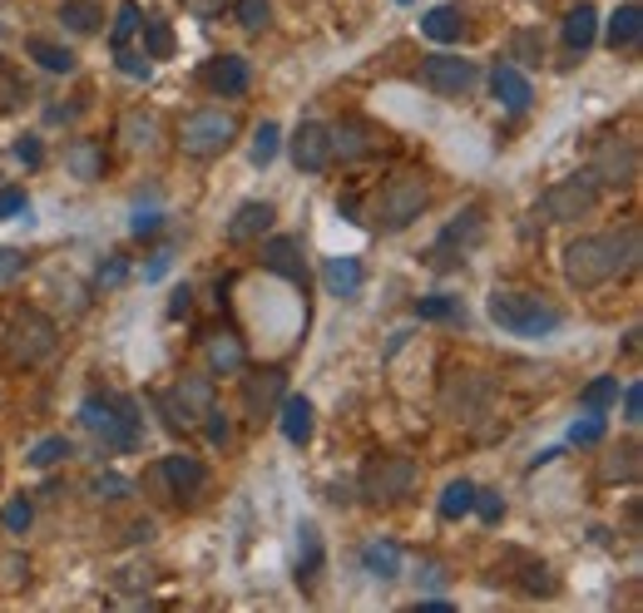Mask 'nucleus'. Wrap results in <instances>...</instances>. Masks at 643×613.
<instances>
[{
  "mask_svg": "<svg viewBox=\"0 0 643 613\" xmlns=\"http://www.w3.org/2000/svg\"><path fill=\"white\" fill-rule=\"evenodd\" d=\"M639 268V228H619V232H594V238L569 242L564 252V278L574 288H599L609 278H624Z\"/></svg>",
  "mask_w": 643,
  "mask_h": 613,
  "instance_id": "f257e3e1",
  "label": "nucleus"
},
{
  "mask_svg": "<svg viewBox=\"0 0 643 613\" xmlns=\"http://www.w3.org/2000/svg\"><path fill=\"white\" fill-rule=\"evenodd\" d=\"M490 322L500 326V332H515V336H550L564 326V312L554 306L550 298H540V292H515V288H500L490 292Z\"/></svg>",
  "mask_w": 643,
  "mask_h": 613,
  "instance_id": "f03ea898",
  "label": "nucleus"
},
{
  "mask_svg": "<svg viewBox=\"0 0 643 613\" xmlns=\"http://www.w3.org/2000/svg\"><path fill=\"white\" fill-rule=\"evenodd\" d=\"M80 420L90 436H100L110 450H139L144 440V420L139 406L129 396H90L80 406Z\"/></svg>",
  "mask_w": 643,
  "mask_h": 613,
  "instance_id": "7ed1b4c3",
  "label": "nucleus"
},
{
  "mask_svg": "<svg viewBox=\"0 0 643 613\" xmlns=\"http://www.w3.org/2000/svg\"><path fill=\"white\" fill-rule=\"evenodd\" d=\"M426 204H431L426 178H421V174H396L392 184H382V194H376V204H372V228L396 232V228L416 224V218L426 214Z\"/></svg>",
  "mask_w": 643,
  "mask_h": 613,
  "instance_id": "20e7f679",
  "label": "nucleus"
},
{
  "mask_svg": "<svg viewBox=\"0 0 643 613\" xmlns=\"http://www.w3.org/2000/svg\"><path fill=\"white\" fill-rule=\"evenodd\" d=\"M234 134H238V120L228 110H198V114L184 120L178 144H184V154H194V158H214L234 144Z\"/></svg>",
  "mask_w": 643,
  "mask_h": 613,
  "instance_id": "39448f33",
  "label": "nucleus"
},
{
  "mask_svg": "<svg viewBox=\"0 0 643 613\" xmlns=\"http://www.w3.org/2000/svg\"><path fill=\"white\" fill-rule=\"evenodd\" d=\"M55 342H60V332L45 312H20L15 326H10V336H6V356L15 366H40L55 352Z\"/></svg>",
  "mask_w": 643,
  "mask_h": 613,
  "instance_id": "423d86ee",
  "label": "nucleus"
},
{
  "mask_svg": "<svg viewBox=\"0 0 643 613\" xmlns=\"http://www.w3.org/2000/svg\"><path fill=\"white\" fill-rule=\"evenodd\" d=\"M411 485H416V460H406V456H372L362 470V495L372 505L406 500Z\"/></svg>",
  "mask_w": 643,
  "mask_h": 613,
  "instance_id": "0eeeda50",
  "label": "nucleus"
},
{
  "mask_svg": "<svg viewBox=\"0 0 643 613\" xmlns=\"http://www.w3.org/2000/svg\"><path fill=\"white\" fill-rule=\"evenodd\" d=\"M154 406L168 416V426L184 430L214 406V382H208V376H178L174 391H159V396H154Z\"/></svg>",
  "mask_w": 643,
  "mask_h": 613,
  "instance_id": "6e6552de",
  "label": "nucleus"
},
{
  "mask_svg": "<svg viewBox=\"0 0 643 613\" xmlns=\"http://www.w3.org/2000/svg\"><path fill=\"white\" fill-rule=\"evenodd\" d=\"M594 204H599V184H594V174H574V178L554 184L550 194L540 198V214L550 218V224H579V218H584Z\"/></svg>",
  "mask_w": 643,
  "mask_h": 613,
  "instance_id": "1a4fd4ad",
  "label": "nucleus"
},
{
  "mask_svg": "<svg viewBox=\"0 0 643 613\" xmlns=\"http://www.w3.org/2000/svg\"><path fill=\"white\" fill-rule=\"evenodd\" d=\"M594 184L599 188H634V178H639V149L629 139H609V144H599V158H594Z\"/></svg>",
  "mask_w": 643,
  "mask_h": 613,
  "instance_id": "9d476101",
  "label": "nucleus"
},
{
  "mask_svg": "<svg viewBox=\"0 0 643 613\" xmlns=\"http://www.w3.org/2000/svg\"><path fill=\"white\" fill-rule=\"evenodd\" d=\"M421 75H426V84L436 94H466L476 84V65L460 55H431V60H421Z\"/></svg>",
  "mask_w": 643,
  "mask_h": 613,
  "instance_id": "9b49d317",
  "label": "nucleus"
},
{
  "mask_svg": "<svg viewBox=\"0 0 643 613\" xmlns=\"http://www.w3.org/2000/svg\"><path fill=\"white\" fill-rule=\"evenodd\" d=\"M292 164H298L302 174H322V168L332 164V139H326V124H318V120L298 124V134H292Z\"/></svg>",
  "mask_w": 643,
  "mask_h": 613,
  "instance_id": "f8f14e48",
  "label": "nucleus"
},
{
  "mask_svg": "<svg viewBox=\"0 0 643 613\" xmlns=\"http://www.w3.org/2000/svg\"><path fill=\"white\" fill-rule=\"evenodd\" d=\"M326 139H332V158H342V164H356V158L376 154L382 134H376L366 120H342L336 129H326Z\"/></svg>",
  "mask_w": 643,
  "mask_h": 613,
  "instance_id": "ddd939ff",
  "label": "nucleus"
},
{
  "mask_svg": "<svg viewBox=\"0 0 643 613\" xmlns=\"http://www.w3.org/2000/svg\"><path fill=\"white\" fill-rule=\"evenodd\" d=\"M262 268L278 272V278L288 282H308V262H302V242L298 238H268L262 242Z\"/></svg>",
  "mask_w": 643,
  "mask_h": 613,
  "instance_id": "4468645a",
  "label": "nucleus"
},
{
  "mask_svg": "<svg viewBox=\"0 0 643 613\" xmlns=\"http://www.w3.org/2000/svg\"><path fill=\"white\" fill-rule=\"evenodd\" d=\"M282 382H288V376H282L278 366H268V372H252L248 382H242V406H248L252 420H262L282 401Z\"/></svg>",
  "mask_w": 643,
  "mask_h": 613,
  "instance_id": "2eb2a0df",
  "label": "nucleus"
},
{
  "mask_svg": "<svg viewBox=\"0 0 643 613\" xmlns=\"http://www.w3.org/2000/svg\"><path fill=\"white\" fill-rule=\"evenodd\" d=\"M164 480H168V490H174V500H198L208 485V470H204V460H194V456H164Z\"/></svg>",
  "mask_w": 643,
  "mask_h": 613,
  "instance_id": "dca6fc26",
  "label": "nucleus"
},
{
  "mask_svg": "<svg viewBox=\"0 0 643 613\" xmlns=\"http://www.w3.org/2000/svg\"><path fill=\"white\" fill-rule=\"evenodd\" d=\"M248 80H252V70H248V60H242V55H214L204 65V84L214 94H242V90H248Z\"/></svg>",
  "mask_w": 643,
  "mask_h": 613,
  "instance_id": "f3484780",
  "label": "nucleus"
},
{
  "mask_svg": "<svg viewBox=\"0 0 643 613\" xmlns=\"http://www.w3.org/2000/svg\"><path fill=\"white\" fill-rule=\"evenodd\" d=\"M490 84H495V94H500V104H505V110L525 114V110H530V104H535V84L525 80L515 65H495Z\"/></svg>",
  "mask_w": 643,
  "mask_h": 613,
  "instance_id": "a211bd4d",
  "label": "nucleus"
},
{
  "mask_svg": "<svg viewBox=\"0 0 643 613\" xmlns=\"http://www.w3.org/2000/svg\"><path fill=\"white\" fill-rule=\"evenodd\" d=\"M272 204H242L238 214H234V224H228V242H234V248H242V242H258L262 232L272 228Z\"/></svg>",
  "mask_w": 643,
  "mask_h": 613,
  "instance_id": "6ab92c4d",
  "label": "nucleus"
},
{
  "mask_svg": "<svg viewBox=\"0 0 643 613\" xmlns=\"http://www.w3.org/2000/svg\"><path fill=\"white\" fill-rule=\"evenodd\" d=\"M312 401L308 396H282V406H278V420H282V436L292 440V446H308L312 440Z\"/></svg>",
  "mask_w": 643,
  "mask_h": 613,
  "instance_id": "aec40b11",
  "label": "nucleus"
},
{
  "mask_svg": "<svg viewBox=\"0 0 643 613\" xmlns=\"http://www.w3.org/2000/svg\"><path fill=\"white\" fill-rule=\"evenodd\" d=\"M322 282L332 298H356L362 292V262L356 258H326L322 262Z\"/></svg>",
  "mask_w": 643,
  "mask_h": 613,
  "instance_id": "412c9836",
  "label": "nucleus"
},
{
  "mask_svg": "<svg viewBox=\"0 0 643 613\" xmlns=\"http://www.w3.org/2000/svg\"><path fill=\"white\" fill-rule=\"evenodd\" d=\"M639 30H643V6H639V0H629V6L614 10V20H609V30H604L609 50H634Z\"/></svg>",
  "mask_w": 643,
  "mask_h": 613,
  "instance_id": "4be33fe9",
  "label": "nucleus"
},
{
  "mask_svg": "<svg viewBox=\"0 0 643 613\" xmlns=\"http://www.w3.org/2000/svg\"><path fill=\"white\" fill-rule=\"evenodd\" d=\"M421 30H426L431 40H440V45H450V40L466 35V10L460 6H436L421 15Z\"/></svg>",
  "mask_w": 643,
  "mask_h": 613,
  "instance_id": "5701e85b",
  "label": "nucleus"
},
{
  "mask_svg": "<svg viewBox=\"0 0 643 613\" xmlns=\"http://www.w3.org/2000/svg\"><path fill=\"white\" fill-rule=\"evenodd\" d=\"M476 238H480V208H466V214H456V218H450V228L440 232L436 258H446L450 248H470Z\"/></svg>",
  "mask_w": 643,
  "mask_h": 613,
  "instance_id": "b1692460",
  "label": "nucleus"
},
{
  "mask_svg": "<svg viewBox=\"0 0 643 613\" xmlns=\"http://www.w3.org/2000/svg\"><path fill=\"white\" fill-rule=\"evenodd\" d=\"M362 564L372 579H396L402 574V549H396L392 539H372V544L362 549Z\"/></svg>",
  "mask_w": 643,
  "mask_h": 613,
  "instance_id": "393cba45",
  "label": "nucleus"
},
{
  "mask_svg": "<svg viewBox=\"0 0 643 613\" xmlns=\"http://www.w3.org/2000/svg\"><path fill=\"white\" fill-rule=\"evenodd\" d=\"M65 168L80 178V184H94V178L104 174V144H94V139H80L75 149L65 154Z\"/></svg>",
  "mask_w": 643,
  "mask_h": 613,
  "instance_id": "a878e982",
  "label": "nucleus"
},
{
  "mask_svg": "<svg viewBox=\"0 0 643 613\" xmlns=\"http://www.w3.org/2000/svg\"><path fill=\"white\" fill-rule=\"evenodd\" d=\"M594 25H599L594 6H574V10H569V15H564V45L584 55V50L594 45Z\"/></svg>",
  "mask_w": 643,
  "mask_h": 613,
  "instance_id": "bb28decb",
  "label": "nucleus"
},
{
  "mask_svg": "<svg viewBox=\"0 0 643 613\" xmlns=\"http://www.w3.org/2000/svg\"><path fill=\"white\" fill-rule=\"evenodd\" d=\"M242 362H248V352H242V342L234 332H224V336H214V342H208V366H214V372H242Z\"/></svg>",
  "mask_w": 643,
  "mask_h": 613,
  "instance_id": "cd10ccee",
  "label": "nucleus"
},
{
  "mask_svg": "<svg viewBox=\"0 0 643 613\" xmlns=\"http://www.w3.org/2000/svg\"><path fill=\"white\" fill-rule=\"evenodd\" d=\"M60 25L80 30V35H94V30L104 25V10L94 6V0H65V6H60Z\"/></svg>",
  "mask_w": 643,
  "mask_h": 613,
  "instance_id": "c85d7f7f",
  "label": "nucleus"
},
{
  "mask_svg": "<svg viewBox=\"0 0 643 613\" xmlns=\"http://www.w3.org/2000/svg\"><path fill=\"white\" fill-rule=\"evenodd\" d=\"M25 55L35 60V65H45L50 75H70V70H75V55L60 50V45H50V40H25Z\"/></svg>",
  "mask_w": 643,
  "mask_h": 613,
  "instance_id": "c756f323",
  "label": "nucleus"
},
{
  "mask_svg": "<svg viewBox=\"0 0 643 613\" xmlns=\"http://www.w3.org/2000/svg\"><path fill=\"white\" fill-rule=\"evenodd\" d=\"M599 480H639V446L634 440H629V446H619L614 456H609L604 465H599Z\"/></svg>",
  "mask_w": 643,
  "mask_h": 613,
  "instance_id": "7c9ffc66",
  "label": "nucleus"
},
{
  "mask_svg": "<svg viewBox=\"0 0 643 613\" xmlns=\"http://www.w3.org/2000/svg\"><path fill=\"white\" fill-rule=\"evenodd\" d=\"M470 505H476V485L450 480L446 490H440V520H460V515H470Z\"/></svg>",
  "mask_w": 643,
  "mask_h": 613,
  "instance_id": "2f4dec72",
  "label": "nucleus"
},
{
  "mask_svg": "<svg viewBox=\"0 0 643 613\" xmlns=\"http://www.w3.org/2000/svg\"><path fill=\"white\" fill-rule=\"evenodd\" d=\"M278 139H282V134H278V124H258V129H252V149H248V158H252V164H258V168H268L272 164V158H278Z\"/></svg>",
  "mask_w": 643,
  "mask_h": 613,
  "instance_id": "473e14b6",
  "label": "nucleus"
},
{
  "mask_svg": "<svg viewBox=\"0 0 643 613\" xmlns=\"http://www.w3.org/2000/svg\"><path fill=\"white\" fill-rule=\"evenodd\" d=\"M60 460H70V440L65 436H45L35 450L25 456V465H35V470H50V465H60Z\"/></svg>",
  "mask_w": 643,
  "mask_h": 613,
  "instance_id": "72a5a7b5",
  "label": "nucleus"
},
{
  "mask_svg": "<svg viewBox=\"0 0 643 613\" xmlns=\"http://www.w3.org/2000/svg\"><path fill=\"white\" fill-rule=\"evenodd\" d=\"M322 564V539H318V524H302L298 530V574H312Z\"/></svg>",
  "mask_w": 643,
  "mask_h": 613,
  "instance_id": "f704fd0d",
  "label": "nucleus"
},
{
  "mask_svg": "<svg viewBox=\"0 0 643 613\" xmlns=\"http://www.w3.org/2000/svg\"><path fill=\"white\" fill-rule=\"evenodd\" d=\"M139 30H144V45H149V50H144L149 60H168V55H174V30H168L164 20H149V25H139Z\"/></svg>",
  "mask_w": 643,
  "mask_h": 613,
  "instance_id": "c9c22d12",
  "label": "nucleus"
},
{
  "mask_svg": "<svg viewBox=\"0 0 643 613\" xmlns=\"http://www.w3.org/2000/svg\"><path fill=\"white\" fill-rule=\"evenodd\" d=\"M30 520H35V505H30V495H15V500L0 510V524H6L10 534H25Z\"/></svg>",
  "mask_w": 643,
  "mask_h": 613,
  "instance_id": "e433bc0d",
  "label": "nucleus"
},
{
  "mask_svg": "<svg viewBox=\"0 0 643 613\" xmlns=\"http://www.w3.org/2000/svg\"><path fill=\"white\" fill-rule=\"evenodd\" d=\"M134 30H139V6H134V0H124L120 15H114V55H120V50H129Z\"/></svg>",
  "mask_w": 643,
  "mask_h": 613,
  "instance_id": "4c0bfd02",
  "label": "nucleus"
},
{
  "mask_svg": "<svg viewBox=\"0 0 643 613\" xmlns=\"http://www.w3.org/2000/svg\"><path fill=\"white\" fill-rule=\"evenodd\" d=\"M416 316H426V322H456L460 302L456 298H421L416 302Z\"/></svg>",
  "mask_w": 643,
  "mask_h": 613,
  "instance_id": "58836bf2",
  "label": "nucleus"
},
{
  "mask_svg": "<svg viewBox=\"0 0 643 613\" xmlns=\"http://www.w3.org/2000/svg\"><path fill=\"white\" fill-rule=\"evenodd\" d=\"M238 25L242 30H268V20H272V6L268 0H238Z\"/></svg>",
  "mask_w": 643,
  "mask_h": 613,
  "instance_id": "ea45409f",
  "label": "nucleus"
},
{
  "mask_svg": "<svg viewBox=\"0 0 643 613\" xmlns=\"http://www.w3.org/2000/svg\"><path fill=\"white\" fill-rule=\"evenodd\" d=\"M90 495H94V500H129L134 485L120 480V475H94V480H90Z\"/></svg>",
  "mask_w": 643,
  "mask_h": 613,
  "instance_id": "a19ab883",
  "label": "nucleus"
},
{
  "mask_svg": "<svg viewBox=\"0 0 643 613\" xmlns=\"http://www.w3.org/2000/svg\"><path fill=\"white\" fill-rule=\"evenodd\" d=\"M604 430H609L604 416H599V411H589V416L569 430V440H574V446H599V440H604Z\"/></svg>",
  "mask_w": 643,
  "mask_h": 613,
  "instance_id": "79ce46f5",
  "label": "nucleus"
},
{
  "mask_svg": "<svg viewBox=\"0 0 643 613\" xmlns=\"http://www.w3.org/2000/svg\"><path fill=\"white\" fill-rule=\"evenodd\" d=\"M15 104H25V84L15 70H0V114H10Z\"/></svg>",
  "mask_w": 643,
  "mask_h": 613,
  "instance_id": "37998d69",
  "label": "nucleus"
},
{
  "mask_svg": "<svg viewBox=\"0 0 643 613\" xmlns=\"http://www.w3.org/2000/svg\"><path fill=\"white\" fill-rule=\"evenodd\" d=\"M614 396H619V382H614V376H599V382L584 391V406H589V411H604Z\"/></svg>",
  "mask_w": 643,
  "mask_h": 613,
  "instance_id": "c03bdc74",
  "label": "nucleus"
},
{
  "mask_svg": "<svg viewBox=\"0 0 643 613\" xmlns=\"http://www.w3.org/2000/svg\"><path fill=\"white\" fill-rule=\"evenodd\" d=\"M470 510H480V520H485V524H500V515H505L500 490H476V505H470Z\"/></svg>",
  "mask_w": 643,
  "mask_h": 613,
  "instance_id": "a18cd8bd",
  "label": "nucleus"
},
{
  "mask_svg": "<svg viewBox=\"0 0 643 613\" xmlns=\"http://www.w3.org/2000/svg\"><path fill=\"white\" fill-rule=\"evenodd\" d=\"M20 272H25V252H20V248H0V288H6V282H15Z\"/></svg>",
  "mask_w": 643,
  "mask_h": 613,
  "instance_id": "49530a36",
  "label": "nucleus"
},
{
  "mask_svg": "<svg viewBox=\"0 0 643 613\" xmlns=\"http://www.w3.org/2000/svg\"><path fill=\"white\" fill-rule=\"evenodd\" d=\"M15 158H20L25 168H40V164H45V149H40L35 134H20V139H15Z\"/></svg>",
  "mask_w": 643,
  "mask_h": 613,
  "instance_id": "de8ad7c7",
  "label": "nucleus"
},
{
  "mask_svg": "<svg viewBox=\"0 0 643 613\" xmlns=\"http://www.w3.org/2000/svg\"><path fill=\"white\" fill-rule=\"evenodd\" d=\"M204 420H208V440H214V446H228L234 426H228V416H224V411H214V406H208V411H204Z\"/></svg>",
  "mask_w": 643,
  "mask_h": 613,
  "instance_id": "09e8293b",
  "label": "nucleus"
},
{
  "mask_svg": "<svg viewBox=\"0 0 643 613\" xmlns=\"http://www.w3.org/2000/svg\"><path fill=\"white\" fill-rule=\"evenodd\" d=\"M624 420H629V426H639V420H643V386L639 382L624 391Z\"/></svg>",
  "mask_w": 643,
  "mask_h": 613,
  "instance_id": "8fccbe9b",
  "label": "nucleus"
},
{
  "mask_svg": "<svg viewBox=\"0 0 643 613\" xmlns=\"http://www.w3.org/2000/svg\"><path fill=\"white\" fill-rule=\"evenodd\" d=\"M124 129H129V134H134V144H144V149H149L154 134H159V129H154V120H139V114H134V120L124 124Z\"/></svg>",
  "mask_w": 643,
  "mask_h": 613,
  "instance_id": "3c124183",
  "label": "nucleus"
},
{
  "mask_svg": "<svg viewBox=\"0 0 643 613\" xmlns=\"http://www.w3.org/2000/svg\"><path fill=\"white\" fill-rule=\"evenodd\" d=\"M515 55H525V60H535V65H540V40H535L530 30H520V35H515Z\"/></svg>",
  "mask_w": 643,
  "mask_h": 613,
  "instance_id": "603ef678",
  "label": "nucleus"
},
{
  "mask_svg": "<svg viewBox=\"0 0 643 613\" xmlns=\"http://www.w3.org/2000/svg\"><path fill=\"white\" fill-rule=\"evenodd\" d=\"M168 262H174V248L154 252V258H149V268H144V278H149V282H159V278H164V272H168Z\"/></svg>",
  "mask_w": 643,
  "mask_h": 613,
  "instance_id": "864d4df0",
  "label": "nucleus"
},
{
  "mask_svg": "<svg viewBox=\"0 0 643 613\" xmlns=\"http://www.w3.org/2000/svg\"><path fill=\"white\" fill-rule=\"evenodd\" d=\"M20 208H25V194H20V188H6V194H0V218L20 214Z\"/></svg>",
  "mask_w": 643,
  "mask_h": 613,
  "instance_id": "5fc2aeb1",
  "label": "nucleus"
},
{
  "mask_svg": "<svg viewBox=\"0 0 643 613\" xmlns=\"http://www.w3.org/2000/svg\"><path fill=\"white\" fill-rule=\"evenodd\" d=\"M164 218L159 214H134V238H149V232H159Z\"/></svg>",
  "mask_w": 643,
  "mask_h": 613,
  "instance_id": "6e6d98bb",
  "label": "nucleus"
},
{
  "mask_svg": "<svg viewBox=\"0 0 643 613\" xmlns=\"http://www.w3.org/2000/svg\"><path fill=\"white\" fill-rule=\"evenodd\" d=\"M168 302H174V306H168V316H188V302H194V292H188V288H178Z\"/></svg>",
  "mask_w": 643,
  "mask_h": 613,
  "instance_id": "4d7b16f0",
  "label": "nucleus"
},
{
  "mask_svg": "<svg viewBox=\"0 0 643 613\" xmlns=\"http://www.w3.org/2000/svg\"><path fill=\"white\" fill-rule=\"evenodd\" d=\"M120 278H124V262L110 258V272H100V282H120Z\"/></svg>",
  "mask_w": 643,
  "mask_h": 613,
  "instance_id": "13d9d810",
  "label": "nucleus"
},
{
  "mask_svg": "<svg viewBox=\"0 0 643 613\" xmlns=\"http://www.w3.org/2000/svg\"><path fill=\"white\" fill-rule=\"evenodd\" d=\"M421 584H446V574H440V564H426V579Z\"/></svg>",
  "mask_w": 643,
  "mask_h": 613,
  "instance_id": "bf43d9fd",
  "label": "nucleus"
},
{
  "mask_svg": "<svg viewBox=\"0 0 643 613\" xmlns=\"http://www.w3.org/2000/svg\"><path fill=\"white\" fill-rule=\"evenodd\" d=\"M396 6H411V0H396Z\"/></svg>",
  "mask_w": 643,
  "mask_h": 613,
  "instance_id": "052dcab7",
  "label": "nucleus"
}]
</instances>
